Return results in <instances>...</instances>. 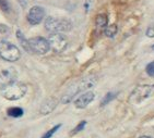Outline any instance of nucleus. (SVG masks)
Listing matches in <instances>:
<instances>
[{
	"label": "nucleus",
	"instance_id": "obj_19",
	"mask_svg": "<svg viewBox=\"0 0 154 138\" xmlns=\"http://www.w3.org/2000/svg\"><path fill=\"white\" fill-rule=\"evenodd\" d=\"M85 125H86V121H82V122H80V123L78 124L77 126L74 127V129H72L71 131V135H75L77 133H79V132H81L82 129H84V127H85Z\"/></svg>",
	"mask_w": 154,
	"mask_h": 138
},
{
	"label": "nucleus",
	"instance_id": "obj_8",
	"mask_svg": "<svg viewBox=\"0 0 154 138\" xmlns=\"http://www.w3.org/2000/svg\"><path fill=\"white\" fill-rule=\"evenodd\" d=\"M30 41V47L32 50V53L36 54H46V53L51 50V45L48 39L37 36V37H33L29 39Z\"/></svg>",
	"mask_w": 154,
	"mask_h": 138
},
{
	"label": "nucleus",
	"instance_id": "obj_18",
	"mask_svg": "<svg viewBox=\"0 0 154 138\" xmlns=\"http://www.w3.org/2000/svg\"><path fill=\"white\" fill-rule=\"evenodd\" d=\"M10 34V28L7 25L0 24V39H5L6 37H8Z\"/></svg>",
	"mask_w": 154,
	"mask_h": 138
},
{
	"label": "nucleus",
	"instance_id": "obj_14",
	"mask_svg": "<svg viewBox=\"0 0 154 138\" xmlns=\"http://www.w3.org/2000/svg\"><path fill=\"white\" fill-rule=\"evenodd\" d=\"M118 91H108L105 96H104L103 98H102V100H101V104L100 106L101 107H105V106H107L109 102H112L114 99H116V97L118 96Z\"/></svg>",
	"mask_w": 154,
	"mask_h": 138
},
{
	"label": "nucleus",
	"instance_id": "obj_16",
	"mask_svg": "<svg viewBox=\"0 0 154 138\" xmlns=\"http://www.w3.org/2000/svg\"><path fill=\"white\" fill-rule=\"evenodd\" d=\"M117 32H118V27H117V25H116V24H112V25H108V26L105 28L104 34H105V36L108 37V38H113V37H115Z\"/></svg>",
	"mask_w": 154,
	"mask_h": 138
},
{
	"label": "nucleus",
	"instance_id": "obj_21",
	"mask_svg": "<svg viewBox=\"0 0 154 138\" xmlns=\"http://www.w3.org/2000/svg\"><path fill=\"white\" fill-rule=\"evenodd\" d=\"M145 35L150 37V38H154V24L150 25V26L146 28V32H145Z\"/></svg>",
	"mask_w": 154,
	"mask_h": 138
},
{
	"label": "nucleus",
	"instance_id": "obj_11",
	"mask_svg": "<svg viewBox=\"0 0 154 138\" xmlns=\"http://www.w3.org/2000/svg\"><path fill=\"white\" fill-rule=\"evenodd\" d=\"M57 104H58V100H57L55 97L47 98L44 102L42 103L41 108H39V112H41V114L47 115V114H49V113H51V112L56 109Z\"/></svg>",
	"mask_w": 154,
	"mask_h": 138
},
{
	"label": "nucleus",
	"instance_id": "obj_17",
	"mask_svg": "<svg viewBox=\"0 0 154 138\" xmlns=\"http://www.w3.org/2000/svg\"><path fill=\"white\" fill-rule=\"evenodd\" d=\"M60 127H61V124H57V125H55L54 127H51V128L49 129L48 132L45 133L44 135L42 136L41 138H51L54 136V134H55V133H56L57 131L60 128Z\"/></svg>",
	"mask_w": 154,
	"mask_h": 138
},
{
	"label": "nucleus",
	"instance_id": "obj_3",
	"mask_svg": "<svg viewBox=\"0 0 154 138\" xmlns=\"http://www.w3.org/2000/svg\"><path fill=\"white\" fill-rule=\"evenodd\" d=\"M154 95V85H139L132 90L129 96V102L139 104Z\"/></svg>",
	"mask_w": 154,
	"mask_h": 138
},
{
	"label": "nucleus",
	"instance_id": "obj_20",
	"mask_svg": "<svg viewBox=\"0 0 154 138\" xmlns=\"http://www.w3.org/2000/svg\"><path fill=\"white\" fill-rule=\"evenodd\" d=\"M145 72L148 74L150 77H153L154 78V61L150 62L148 65H146V68H145Z\"/></svg>",
	"mask_w": 154,
	"mask_h": 138
},
{
	"label": "nucleus",
	"instance_id": "obj_24",
	"mask_svg": "<svg viewBox=\"0 0 154 138\" xmlns=\"http://www.w3.org/2000/svg\"><path fill=\"white\" fill-rule=\"evenodd\" d=\"M151 48H152V50L154 51V45H152V47H151Z\"/></svg>",
	"mask_w": 154,
	"mask_h": 138
},
{
	"label": "nucleus",
	"instance_id": "obj_12",
	"mask_svg": "<svg viewBox=\"0 0 154 138\" xmlns=\"http://www.w3.org/2000/svg\"><path fill=\"white\" fill-rule=\"evenodd\" d=\"M95 24H96V27L98 30H103L105 31L108 25V18H107L106 14H98L95 19Z\"/></svg>",
	"mask_w": 154,
	"mask_h": 138
},
{
	"label": "nucleus",
	"instance_id": "obj_1",
	"mask_svg": "<svg viewBox=\"0 0 154 138\" xmlns=\"http://www.w3.org/2000/svg\"><path fill=\"white\" fill-rule=\"evenodd\" d=\"M96 83H97V78L94 75H89V76L83 77L80 81L73 83L71 86H69V88L66 90L65 94L62 95L60 101H61V103H65V104L71 102L78 94H80L82 91H89V89H91L96 85Z\"/></svg>",
	"mask_w": 154,
	"mask_h": 138
},
{
	"label": "nucleus",
	"instance_id": "obj_2",
	"mask_svg": "<svg viewBox=\"0 0 154 138\" xmlns=\"http://www.w3.org/2000/svg\"><path fill=\"white\" fill-rule=\"evenodd\" d=\"M45 30L49 32L51 34L55 33H66L72 30L71 21L67 19H59L55 16H48L45 20Z\"/></svg>",
	"mask_w": 154,
	"mask_h": 138
},
{
	"label": "nucleus",
	"instance_id": "obj_23",
	"mask_svg": "<svg viewBox=\"0 0 154 138\" xmlns=\"http://www.w3.org/2000/svg\"><path fill=\"white\" fill-rule=\"evenodd\" d=\"M139 138H153V137H151V136H141V137H139Z\"/></svg>",
	"mask_w": 154,
	"mask_h": 138
},
{
	"label": "nucleus",
	"instance_id": "obj_7",
	"mask_svg": "<svg viewBox=\"0 0 154 138\" xmlns=\"http://www.w3.org/2000/svg\"><path fill=\"white\" fill-rule=\"evenodd\" d=\"M18 72L13 66L1 69L0 70V90H3L8 86L17 82Z\"/></svg>",
	"mask_w": 154,
	"mask_h": 138
},
{
	"label": "nucleus",
	"instance_id": "obj_5",
	"mask_svg": "<svg viewBox=\"0 0 154 138\" xmlns=\"http://www.w3.org/2000/svg\"><path fill=\"white\" fill-rule=\"evenodd\" d=\"M27 91V86L24 83L21 82H15L8 86L7 88L2 90V96L3 98H6L7 100L10 101H15L21 98H23L25 96Z\"/></svg>",
	"mask_w": 154,
	"mask_h": 138
},
{
	"label": "nucleus",
	"instance_id": "obj_6",
	"mask_svg": "<svg viewBox=\"0 0 154 138\" xmlns=\"http://www.w3.org/2000/svg\"><path fill=\"white\" fill-rule=\"evenodd\" d=\"M48 41L51 45V49L56 53H60L62 51H65L68 47V38L61 33L51 34L48 37Z\"/></svg>",
	"mask_w": 154,
	"mask_h": 138
},
{
	"label": "nucleus",
	"instance_id": "obj_10",
	"mask_svg": "<svg viewBox=\"0 0 154 138\" xmlns=\"http://www.w3.org/2000/svg\"><path fill=\"white\" fill-rule=\"evenodd\" d=\"M95 99V94L93 91H85L74 100V107L77 109H85Z\"/></svg>",
	"mask_w": 154,
	"mask_h": 138
},
{
	"label": "nucleus",
	"instance_id": "obj_13",
	"mask_svg": "<svg viewBox=\"0 0 154 138\" xmlns=\"http://www.w3.org/2000/svg\"><path fill=\"white\" fill-rule=\"evenodd\" d=\"M17 37H18L22 48H23L25 51H27V52L32 53V50H31V47H30V41H29V39L25 38V36L23 35V33L21 32V31H17Z\"/></svg>",
	"mask_w": 154,
	"mask_h": 138
},
{
	"label": "nucleus",
	"instance_id": "obj_4",
	"mask_svg": "<svg viewBox=\"0 0 154 138\" xmlns=\"http://www.w3.org/2000/svg\"><path fill=\"white\" fill-rule=\"evenodd\" d=\"M0 58L8 62H15L21 58V51L9 41L0 40Z\"/></svg>",
	"mask_w": 154,
	"mask_h": 138
},
{
	"label": "nucleus",
	"instance_id": "obj_9",
	"mask_svg": "<svg viewBox=\"0 0 154 138\" xmlns=\"http://www.w3.org/2000/svg\"><path fill=\"white\" fill-rule=\"evenodd\" d=\"M45 18V10L41 6H34L27 12L26 19L31 25H37Z\"/></svg>",
	"mask_w": 154,
	"mask_h": 138
},
{
	"label": "nucleus",
	"instance_id": "obj_15",
	"mask_svg": "<svg viewBox=\"0 0 154 138\" xmlns=\"http://www.w3.org/2000/svg\"><path fill=\"white\" fill-rule=\"evenodd\" d=\"M7 114L9 115L10 118L18 119V118H21V116L24 114V111H23V109L20 108V107H12V108L8 109Z\"/></svg>",
	"mask_w": 154,
	"mask_h": 138
},
{
	"label": "nucleus",
	"instance_id": "obj_22",
	"mask_svg": "<svg viewBox=\"0 0 154 138\" xmlns=\"http://www.w3.org/2000/svg\"><path fill=\"white\" fill-rule=\"evenodd\" d=\"M0 7H1V9H2L3 11H9L10 6L7 0H0Z\"/></svg>",
	"mask_w": 154,
	"mask_h": 138
}]
</instances>
